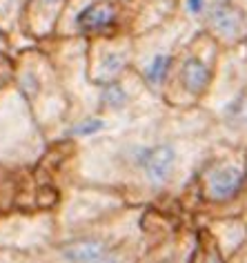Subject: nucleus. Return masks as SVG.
Here are the masks:
<instances>
[{
    "label": "nucleus",
    "instance_id": "f257e3e1",
    "mask_svg": "<svg viewBox=\"0 0 247 263\" xmlns=\"http://www.w3.org/2000/svg\"><path fill=\"white\" fill-rule=\"evenodd\" d=\"M220 51L225 49L200 29L192 41L185 43V47L178 49L165 89H174L192 103L200 101L212 89V83L216 78V63Z\"/></svg>",
    "mask_w": 247,
    "mask_h": 263
},
{
    "label": "nucleus",
    "instance_id": "f03ea898",
    "mask_svg": "<svg viewBox=\"0 0 247 263\" xmlns=\"http://www.w3.org/2000/svg\"><path fill=\"white\" fill-rule=\"evenodd\" d=\"M198 192L210 205H230L247 194V152L205 163L198 174Z\"/></svg>",
    "mask_w": 247,
    "mask_h": 263
},
{
    "label": "nucleus",
    "instance_id": "7ed1b4c3",
    "mask_svg": "<svg viewBox=\"0 0 247 263\" xmlns=\"http://www.w3.org/2000/svg\"><path fill=\"white\" fill-rule=\"evenodd\" d=\"M200 29L225 51L243 47L247 41V0H207Z\"/></svg>",
    "mask_w": 247,
    "mask_h": 263
},
{
    "label": "nucleus",
    "instance_id": "20e7f679",
    "mask_svg": "<svg viewBox=\"0 0 247 263\" xmlns=\"http://www.w3.org/2000/svg\"><path fill=\"white\" fill-rule=\"evenodd\" d=\"M74 31L87 41L129 34L127 7L120 0H87L74 16Z\"/></svg>",
    "mask_w": 247,
    "mask_h": 263
},
{
    "label": "nucleus",
    "instance_id": "39448f33",
    "mask_svg": "<svg viewBox=\"0 0 247 263\" xmlns=\"http://www.w3.org/2000/svg\"><path fill=\"white\" fill-rule=\"evenodd\" d=\"M92 43V78L98 85L120 81L136 54V38L129 34L98 38Z\"/></svg>",
    "mask_w": 247,
    "mask_h": 263
},
{
    "label": "nucleus",
    "instance_id": "423d86ee",
    "mask_svg": "<svg viewBox=\"0 0 247 263\" xmlns=\"http://www.w3.org/2000/svg\"><path fill=\"white\" fill-rule=\"evenodd\" d=\"M134 165L140 170L142 179L154 190L170 185L178 167V152L172 143L142 145L134 152Z\"/></svg>",
    "mask_w": 247,
    "mask_h": 263
},
{
    "label": "nucleus",
    "instance_id": "0eeeda50",
    "mask_svg": "<svg viewBox=\"0 0 247 263\" xmlns=\"http://www.w3.org/2000/svg\"><path fill=\"white\" fill-rule=\"evenodd\" d=\"M183 0H129L127 7V31L138 38L174 21Z\"/></svg>",
    "mask_w": 247,
    "mask_h": 263
},
{
    "label": "nucleus",
    "instance_id": "6e6552de",
    "mask_svg": "<svg viewBox=\"0 0 247 263\" xmlns=\"http://www.w3.org/2000/svg\"><path fill=\"white\" fill-rule=\"evenodd\" d=\"M69 0H27L20 11V25L25 34L34 38L51 36L60 25Z\"/></svg>",
    "mask_w": 247,
    "mask_h": 263
},
{
    "label": "nucleus",
    "instance_id": "1a4fd4ad",
    "mask_svg": "<svg viewBox=\"0 0 247 263\" xmlns=\"http://www.w3.org/2000/svg\"><path fill=\"white\" fill-rule=\"evenodd\" d=\"M176 54L178 51H174L172 47H165V49L152 51L145 58V63L138 69V76L147 89H152V91L165 89L167 81H170V74L174 69V63H176Z\"/></svg>",
    "mask_w": 247,
    "mask_h": 263
},
{
    "label": "nucleus",
    "instance_id": "9d476101",
    "mask_svg": "<svg viewBox=\"0 0 247 263\" xmlns=\"http://www.w3.org/2000/svg\"><path fill=\"white\" fill-rule=\"evenodd\" d=\"M112 250L100 239H78L63 248V254L69 263H98Z\"/></svg>",
    "mask_w": 247,
    "mask_h": 263
},
{
    "label": "nucleus",
    "instance_id": "9b49d317",
    "mask_svg": "<svg viewBox=\"0 0 247 263\" xmlns=\"http://www.w3.org/2000/svg\"><path fill=\"white\" fill-rule=\"evenodd\" d=\"M132 101V94L125 89V85L120 81H114V83H107L102 85L100 89V105L107 109H120Z\"/></svg>",
    "mask_w": 247,
    "mask_h": 263
},
{
    "label": "nucleus",
    "instance_id": "f8f14e48",
    "mask_svg": "<svg viewBox=\"0 0 247 263\" xmlns=\"http://www.w3.org/2000/svg\"><path fill=\"white\" fill-rule=\"evenodd\" d=\"M100 127H102V121L92 118V121H87V123H80V127H76L74 132L76 134H94V132H98Z\"/></svg>",
    "mask_w": 247,
    "mask_h": 263
},
{
    "label": "nucleus",
    "instance_id": "ddd939ff",
    "mask_svg": "<svg viewBox=\"0 0 247 263\" xmlns=\"http://www.w3.org/2000/svg\"><path fill=\"white\" fill-rule=\"evenodd\" d=\"M203 263H225V261H223V254L218 252V246H216V243H214V246L205 252Z\"/></svg>",
    "mask_w": 247,
    "mask_h": 263
},
{
    "label": "nucleus",
    "instance_id": "4468645a",
    "mask_svg": "<svg viewBox=\"0 0 247 263\" xmlns=\"http://www.w3.org/2000/svg\"><path fill=\"white\" fill-rule=\"evenodd\" d=\"M232 263H247V241L238 250H234V259Z\"/></svg>",
    "mask_w": 247,
    "mask_h": 263
},
{
    "label": "nucleus",
    "instance_id": "2eb2a0df",
    "mask_svg": "<svg viewBox=\"0 0 247 263\" xmlns=\"http://www.w3.org/2000/svg\"><path fill=\"white\" fill-rule=\"evenodd\" d=\"M158 263H176V261H172V259H165V261H158Z\"/></svg>",
    "mask_w": 247,
    "mask_h": 263
},
{
    "label": "nucleus",
    "instance_id": "dca6fc26",
    "mask_svg": "<svg viewBox=\"0 0 247 263\" xmlns=\"http://www.w3.org/2000/svg\"><path fill=\"white\" fill-rule=\"evenodd\" d=\"M243 47H245V54H247V41H245V45H243Z\"/></svg>",
    "mask_w": 247,
    "mask_h": 263
}]
</instances>
